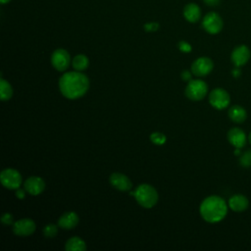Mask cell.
<instances>
[{
	"label": "cell",
	"mask_w": 251,
	"mask_h": 251,
	"mask_svg": "<svg viewBox=\"0 0 251 251\" xmlns=\"http://www.w3.org/2000/svg\"><path fill=\"white\" fill-rule=\"evenodd\" d=\"M72 65L75 71L82 72L85 69H87V67L89 65V60L85 55L78 54L74 57V59L72 61Z\"/></svg>",
	"instance_id": "cell-20"
},
{
	"label": "cell",
	"mask_w": 251,
	"mask_h": 251,
	"mask_svg": "<svg viewBox=\"0 0 251 251\" xmlns=\"http://www.w3.org/2000/svg\"><path fill=\"white\" fill-rule=\"evenodd\" d=\"M208 6H217L220 3V0H203Z\"/></svg>",
	"instance_id": "cell-30"
},
{
	"label": "cell",
	"mask_w": 251,
	"mask_h": 251,
	"mask_svg": "<svg viewBox=\"0 0 251 251\" xmlns=\"http://www.w3.org/2000/svg\"><path fill=\"white\" fill-rule=\"evenodd\" d=\"M57 233H58V227L56 225L49 224L43 227V234L45 237L52 238V237H55Z\"/></svg>",
	"instance_id": "cell-22"
},
{
	"label": "cell",
	"mask_w": 251,
	"mask_h": 251,
	"mask_svg": "<svg viewBox=\"0 0 251 251\" xmlns=\"http://www.w3.org/2000/svg\"><path fill=\"white\" fill-rule=\"evenodd\" d=\"M199 211L204 221L215 224L221 222L226 216L227 205L222 197L211 195L201 202Z\"/></svg>",
	"instance_id": "cell-2"
},
{
	"label": "cell",
	"mask_w": 251,
	"mask_h": 251,
	"mask_svg": "<svg viewBox=\"0 0 251 251\" xmlns=\"http://www.w3.org/2000/svg\"><path fill=\"white\" fill-rule=\"evenodd\" d=\"M240 165L243 167H250L251 166V150H248L240 157Z\"/></svg>",
	"instance_id": "cell-24"
},
{
	"label": "cell",
	"mask_w": 251,
	"mask_h": 251,
	"mask_svg": "<svg viewBox=\"0 0 251 251\" xmlns=\"http://www.w3.org/2000/svg\"><path fill=\"white\" fill-rule=\"evenodd\" d=\"M183 17L189 23H196L201 18V9L195 3H188L183 9Z\"/></svg>",
	"instance_id": "cell-17"
},
{
	"label": "cell",
	"mask_w": 251,
	"mask_h": 251,
	"mask_svg": "<svg viewBox=\"0 0 251 251\" xmlns=\"http://www.w3.org/2000/svg\"><path fill=\"white\" fill-rule=\"evenodd\" d=\"M227 140L236 149H240L246 145V134L239 127H232L227 132Z\"/></svg>",
	"instance_id": "cell-14"
},
{
	"label": "cell",
	"mask_w": 251,
	"mask_h": 251,
	"mask_svg": "<svg viewBox=\"0 0 251 251\" xmlns=\"http://www.w3.org/2000/svg\"><path fill=\"white\" fill-rule=\"evenodd\" d=\"M250 50L247 46L245 45H239L233 49L231 52V62L236 66V67H241L245 65L249 59H250Z\"/></svg>",
	"instance_id": "cell-11"
},
{
	"label": "cell",
	"mask_w": 251,
	"mask_h": 251,
	"mask_svg": "<svg viewBox=\"0 0 251 251\" xmlns=\"http://www.w3.org/2000/svg\"><path fill=\"white\" fill-rule=\"evenodd\" d=\"M214 68L213 61L208 57H200L191 65V73L196 76H205L209 75Z\"/></svg>",
	"instance_id": "cell-9"
},
{
	"label": "cell",
	"mask_w": 251,
	"mask_h": 251,
	"mask_svg": "<svg viewBox=\"0 0 251 251\" xmlns=\"http://www.w3.org/2000/svg\"><path fill=\"white\" fill-rule=\"evenodd\" d=\"M229 119L237 124L243 123L247 118V113L245 109L239 105H233L228 110Z\"/></svg>",
	"instance_id": "cell-18"
},
{
	"label": "cell",
	"mask_w": 251,
	"mask_h": 251,
	"mask_svg": "<svg viewBox=\"0 0 251 251\" xmlns=\"http://www.w3.org/2000/svg\"><path fill=\"white\" fill-rule=\"evenodd\" d=\"M1 222H2V224L6 225V226L12 225V224H14V217L10 213H5L1 218Z\"/></svg>",
	"instance_id": "cell-25"
},
{
	"label": "cell",
	"mask_w": 251,
	"mask_h": 251,
	"mask_svg": "<svg viewBox=\"0 0 251 251\" xmlns=\"http://www.w3.org/2000/svg\"><path fill=\"white\" fill-rule=\"evenodd\" d=\"M13 96V88L11 84L4 78L0 79V97L2 101H7Z\"/></svg>",
	"instance_id": "cell-21"
},
{
	"label": "cell",
	"mask_w": 251,
	"mask_h": 251,
	"mask_svg": "<svg viewBox=\"0 0 251 251\" xmlns=\"http://www.w3.org/2000/svg\"><path fill=\"white\" fill-rule=\"evenodd\" d=\"M24 188L31 195H38L45 189V181L39 176H30L25 180Z\"/></svg>",
	"instance_id": "cell-13"
},
{
	"label": "cell",
	"mask_w": 251,
	"mask_h": 251,
	"mask_svg": "<svg viewBox=\"0 0 251 251\" xmlns=\"http://www.w3.org/2000/svg\"><path fill=\"white\" fill-rule=\"evenodd\" d=\"M180 76H181V78H182L183 80H185V81L191 80V73H190L189 71H186V70L182 71L181 74H180Z\"/></svg>",
	"instance_id": "cell-29"
},
{
	"label": "cell",
	"mask_w": 251,
	"mask_h": 251,
	"mask_svg": "<svg viewBox=\"0 0 251 251\" xmlns=\"http://www.w3.org/2000/svg\"><path fill=\"white\" fill-rule=\"evenodd\" d=\"M178 49L184 53H188L191 51V45L188 42L181 40L178 42Z\"/></svg>",
	"instance_id": "cell-26"
},
{
	"label": "cell",
	"mask_w": 251,
	"mask_h": 251,
	"mask_svg": "<svg viewBox=\"0 0 251 251\" xmlns=\"http://www.w3.org/2000/svg\"><path fill=\"white\" fill-rule=\"evenodd\" d=\"M208 92V85L204 80L191 79L185 87V95L192 101L202 100Z\"/></svg>",
	"instance_id": "cell-4"
},
{
	"label": "cell",
	"mask_w": 251,
	"mask_h": 251,
	"mask_svg": "<svg viewBox=\"0 0 251 251\" xmlns=\"http://www.w3.org/2000/svg\"><path fill=\"white\" fill-rule=\"evenodd\" d=\"M150 139L156 145H163L166 142L167 137H166V135L164 133L159 132V131H155V132L151 133Z\"/></svg>",
	"instance_id": "cell-23"
},
{
	"label": "cell",
	"mask_w": 251,
	"mask_h": 251,
	"mask_svg": "<svg viewBox=\"0 0 251 251\" xmlns=\"http://www.w3.org/2000/svg\"><path fill=\"white\" fill-rule=\"evenodd\" d=\"M11 0H0V2H1V4H7L8 2H10Z\"/></svg>",
	"instance_id": "cell-31"
},
{
	"label": "cell",
	"mask_w": 251,
	"mask_h": 251,
	"mask_svg": "<svg viewBox=\"0 0 251 251\" xmlns=\"http://www.w3.org/2000/svg\"><path fill=\"white\" fill-rule=\"evenodd\" d=\"M110 183L120 191H129L132 187L130 179L124 174L113 173L109 177Z\"/></svg>",
	"instance_id": "cell-12"
},
{
	"label": "cell",
	"mask_w": 251,
	"mask_h": 251,
	"mask_svg": "<svg viewBox=\"0 0 251 251\" xmlns=\"http://www.w3.org/2000/svg\"><path fill=\"white\" fill-rule=\"evenodd\" d=\"M224 23L221 16L215 12H210L205 15L202 21L203 28L210 34H217L223 28Z\"/></svg>",
	"instance_id": "cell-6"
},
{
	"label": "cell",
	"mask_w": 251,
	"mask_h": 251,
	"mask_svg": "<svg viewBox=\"0 0 251 251\" xmlns=\"http://www.w3.org/2000/svg\"><path fill=\"white\" fill-rule=\"evenodd\" d=\"M0 180L4 187L8 189H17L21 187L23 178L21 174L14 169H5L1 172Z\"/></svg>",
	"instance_id": "cell-5"
},
{
	"label": "cell",
	"mask_w": 251,
	"mask_h": 251,
	"mask_svg": "<svg viewBox=\"0 0 251 251\" xmlns=\"http://www.w3.org/2000/svg\"><path fill=\"white\" fill-rule=\"evenodd\" d=\"M78 216L75 212H66L58 220V226L64 229H72L78 224Z\"/></svg>",
	"instance_id": "cell-15"
},
{
	"label": "cell",
	"mask_w": 251,
	"mask_h": 251,
	"mask_svg": "<svg viewBox=\"0 0 251 251\" xmlns=\"http://www.w3.org/2000/svg\"><path fill=\"white\" fill-rule=\"evenodd\" d=\"M35 223L28 218L20 219L13 225V232L18 236H28L35 231Z\"/></svg>",
	"instance_id": "cell-10"
},
{
	"label": "cell",
	"mask_w": 251,
	"mask_h": 251,
	"mask_svg": "<svg viewBox=\"0 0 251 251\" xmlns=\"http://www.w3.org/2000/svg\"><path fill=\"white\" fill-rule=\"evenodd\" d=\"M248 140H249V142H250V144H251V131H250V133H249V136H248Z\"/></svg>",
	"instance_id": "cell-32"
},
{
	"label": "cell",
	"mask_w": 251,
	"mask_h": 251,
	"mask_svg": "<svg viewBox=\"0 0 251 251\" xmlns=\"http://www.w3.org/2000/svg\"><path fill=\"white\" fill-rule=\"evenodd\" d=\"M249 201L242 194H234L228 200V207L234 212H243L248 208Z\"/></svg>",
	"instance_id": "cell-16"
},
{
	"label": "cell",
	"mask_w": 251,
	"mask_h": 251,
	"mask_svg": "<svg viewBox=\"0 0 251 251\" xmlns=\"http://www.w3.org/2000/svg\"><path fill=\"white\" fill-rule=\"evenodd\" d=\"M59 88L66 98L77 99L83 96L88 90L89 79L84 74L78 71L68 72L60 77Z\"/></svg>",
	"instance_id": "cell-1"
},
{
	"label": "cell",
	"mask_w": 251,
	"mask_h": 251,
	"mask_svg": "<svg viewBox=\"0 0 251 251\" xmlns=\"http://www.w3.org/2000/svg\"><path fill=\"white\" fill-rule=\"evenodd\" d=\"M65 249L67 251H84L86 249V243L80 237L74 236L67 240Z\"/></svg>",
	"instance_id": "cell-19"
},
{
	"label": "cell",
	"mask_w": 251,
	"mask_h": 251,
	"mask_svg": "<svg viewBox=\"0 0 251 251\" xmlns=\"http://www.w3.org/2000/svg\"><path fill=\"white\" fill-rule=\"evenodd\" d=\"M131 195L134 196L137 203L143 208H152L158 202V192L157 190L150 184H140L138 185L134 191L130 192Z\"/></svg>",
	"instance_id": "cell-3"
},
{
	"label": "cell",
	"mask_w": 251,
	"mask_h": 251,
	"mask_svg": "<svg viewBox=\"0 0 251 251\" xmlns=\"http://www.w3.org/2000/svg\"><path fill=\"white\" fill-rule=\"evenodd\" d=\"M51 64L59 72L66 71L71 64V56L69 52L63 48L56 49L52 53Z\"/></svg>",
	"instance_id": "cell-8"
},
{
	"label": "cell",
	"mask_w": 251,
	"mask_h": 251,
	"mask_svg": "<svg viewBox=\"0 0 251 251\" xmlns=\"http://www.w3.org/2000/svg\"><path fill=\"white\" fill-rule=\"evenodd\" d=\"M210 104L218 110H223L226 108L230 102V97L227 91L223 88H215L209 94Z\"/></svg>",
	"instance_id": "cell-7"
},
{
	"label": "cell",
	"mask_w": 251,
	"mask_h": 251,
	"mask_svg": "<svg viewBox=\"0 0 251 251\" xmlns=\"http://www.w3.org/2000/svg\"><path fill=\"white\" fill-rule=\"evenodd\" d=\"M159 28L158 23H147L144 25V29L146 31H156Z\"/></svg>",
	"instance_id": "cell-27"
},
{
	"label": "cell",
	"mask_w": 251,
	"mask_h": 251,
	"mask_svg": "<svg viewBox=\"0 0 251 251\" xmlns=\"http://www.w3.org/2000/svg\"><path fill=\"white\" fill-rule=\"evenodd\" d=\"M15 195H16V197L17 198H19V199H24L25 197V189L24 188H21V187H19V188H17L16 189V192H15Z\"/></svg>",
	"instance_id": "cell-28"
}]
</instances>
